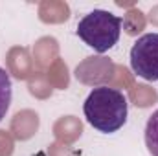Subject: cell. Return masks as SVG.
Returning <instances> with one entry per match:
<instances>
[{
  "mask_svg": "<svg viewBox=\"0 0 158 156\" xmlns=\"http://www.w3.org/2000/svg\"><path fill=\"white\" fill-rule=\"evenodd\" d=\"M83 112L86 121L96 130L103 134H112L125 125L129 103L123 92L118 88L98 86L88 94L83 105Z\"/></svg>",
  "mask_w": 158,
  "mask_h": 156,
  "instance_id": "obj_1",
  "label": "cell"
},
{
  "mask_svg": "<svg viewBox=\"0 0 158 156\" xmlns=\"http://www.w3.org/2000/svg\"><path fill=\"white\" fill-rule=\"evenodd\" d=\"M121 24L123 20L118 15L107 9H94L79 20L76 33L96 53H105L114 44H118Z\"/></svg>",
  "mask_w": 158,
  "mask_h": 156,
  "instance_id": "obj_2",
  "label": "cell"
},
{
  "mask_svg": "<svg viewBox=\"0 0 158 156\" xmlns=\"http://www.w3.org/2000/svg\"><path fill=\"white\" fill-rule=\"evenodd\" d=\"M131 68L138 77L158 81V33H145L132 44Z\"/></svg>",
  "mask_w": 158,
  "mask_h": 156,
  "instance_id": "obj_3",
  "label": "cell"
},
{
  "mask_svg": "<svg viewBox=\"0 0 158 156\" xmlns=\"http://www.w3.org/2000/svg\"><path fill=\"white\" fill-rule=\"evenodd\" d=\"M11 97H13V84L9 74L0 66V121L6 117L9 105H11Z\"/></svg>",
  "mask_w": 158,
  "mask_h": 156,
  "instance_id": "obj_4",
  "label": "cell"
},
{
  "mask_svg": "<svg viewBox=\"0 0 158 156\" xmlns=\"http://www.w3.org/2000/svg\"><path fill=\"white\" fill-rule=\"evenodd\" d=\"M145 147L151 156H158V110L153 112L145 125Z\"/></svg>",
  "mask_w": 158,
  "mask_h": 156,
  "instance_id": "obj_5",
  "label": "cell"
}]
</instances>
